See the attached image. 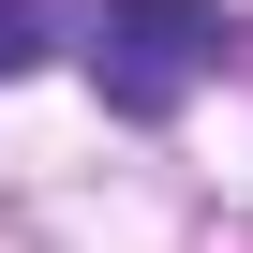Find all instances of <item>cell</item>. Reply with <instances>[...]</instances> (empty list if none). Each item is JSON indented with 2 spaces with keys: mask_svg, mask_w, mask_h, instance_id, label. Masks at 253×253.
Wrapping results in <instances>:
<instances>
[{
  "mask_svg": "<svg viewBox=\"0 0 253 253\" xmlns=\"http://www.w3.org/2000/svg\"><path fill=\"white\" fill-rule=\"evenodd\" d=\"M223 15L209 0H89V75H104V104L119 119H164L194 75H223Z\"/></svg>",
  "mask_w": 253,
  "mask_h": 253,
  "instance_id": "6da1fadb",
  "label": "cell"
},
{
  "mask_svg": "<svg viewBox=\"0 0 253 253\" xmlns=\"http://www.w3.org/2000/svg\"><path fill=\"white\" fill-rule=\"evenodd\" d=\"M30 60H45V15H30V0H0V89H15Z\"/></svg>",
  "mask_w": 253,
  "mask_h": 253,
  "instance_id": "7a4b0ae2",
  "label": "cell"
}]
</instances>
